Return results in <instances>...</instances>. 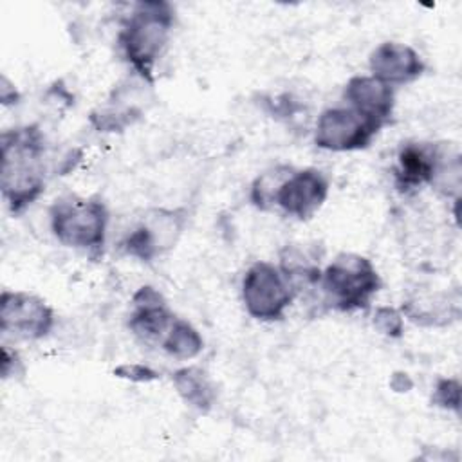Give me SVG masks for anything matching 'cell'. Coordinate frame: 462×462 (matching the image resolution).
<instances>
[{"mask_svg": "<svg viewBox=\"0 0 462 462\" xmlns=\"http://www.w3.org/2000/svg\"><path fill=\"white\" fill-rule=\"evenodd\" d=\"M49 217L52 235L60 244L90 256L103 253L108 227V209L103 200L63 197L54 200Z\"/></svg>", "mask_w": 462, "mask_h": 462, "instance_id": "obj_3", "label": "cell"}, {"mask_svg": "<svg viewBox=\"0 0 462 462\" xmlns=\"http://www.w3.org/2000/svg\"><path fill=\"white\" fill-rule=\"evenodd\" d=\"M116 374L119 377H125V379H130L135 383H146V381H152L157 377V374L144 365H123L116 370Z\"/></svg>", "mask_w": 462, "mask_h": 462, "instance_id": "obj_19", "label": "cell"}, {"mask_svg": "<svg viewBox=\"0 0 462 462\" xmlns=\"http://www.w3.org/2000/svg\"><path fill=\"white\" fill-rule=\"evenodd\" d=\"M2 146V197L13 213L23 211L45 189V137L36 125L5 130Z\"/></svg>", "mask_w": 462, "mask_h": 462, "instance_id": "obj_1", "label": "cell"}, {"mask_svg": "<svg viewBox=\"0 0 462 462\" xmlns=\"http://www.w3.org/2000/svg\"><path fill=\"white\" fill-rule=\"evenodd\" d=\"M0 97H2V103H4V105H9V103H16V99H18V92L14 90V87H11V85H9L7 78H2Z\"/></svg>", "mask_w": 462, "mask_h": 462, "instance_id": "obj_20", "label": "cell"}, {"mask_svg": "<svg viewBox=\"0 0 462 462\" xmlns=\"http://www.w3.org/2000/svg\"><path fill=\"white\" fill-rule=\"evenodd\" d=\"M343 97L354 110L386 125L395 108L393 87L374 76H354L345 85Z\"/></svg>", "mask_w": 462, "mask_h": 462, "instance_id": "obj_13", "label": "cell"}, {"mask_svg": "<svg viewBox=\"0 0 462 462\" xmlns=\"http://www.w3.org/2000/svg\"><path fill=\"white\" fill-rule=\"evenodd\" d=\"M177 316L168 309L162 294L153 287H141L134 294V312L128 327L137 339L148 345H162Z\"/></svg>", "mask_w": 462, "mask_h": 462, "instance_id": "obj_10", "label": "cell"}, {"mask_svg": "<svg viewBox=\"0 0 462 462\" xmlns=\"http://www.w3.org/2000/svg\"><path fill=\"white\" fill-rule=\"evenodd\" d=\"M384 125L354 110L352 106H334L321 112L314 130L318 148L328 152H356L370 146Z\"/></svg>", "mask_w": 462, "mask_h": 462, "instance_id": "obj_6", "label": "cell"}, {"mask_svg": "<svg viewBox=\"0 0 462 462\" xmlns=\"http://www.w3.org/2000/svg\"><path fill=\"white\" fill-rule=\"evenodd\" d=\"M173 27V9L168 2H139L119 32V45L132 69L144 79H153Z\"/></svg>", "mask_w": 462, "mask_h": 462, "instance_id": "obj_2", "label": "cell"}, {"mask_svg": "<svg viewBox=\"0 0 462 462\" xmlns=\"http://www.w3.org/2000/svg\"><path fill=\"white\" fill-rule=\"evenodd\" d=\"M186 217L180 209H153L121 242L125 254L152 262L155 256L171 249L182 233Z\"/></svg>", "mask_w": 462, "mask_h": 462, "instance_id": "obj_7", "label": "cell"}, {"mask_svg": "<svg viewBox=\"0 0 462 462\" xmlns=\"http://www.w3.org/2000/svg\"><path fill=\"white\" fill-rule=\"evenodd\" d=\"M291 171H292L291 166L282 164V166L271 168V170L263 171L262 175H258L251 186V202L258 209H263V211L271 209L274 206V199H276L280 186L291 175Z\"/></svg>", "mask_w": 462, "mask_h": 462, "instance_id": "obj_16", "label": "cell"}, {"mask_svg": "<svg viewBox=\"0 0 462 462\" xmlns=\"http://www.w3.org/2000/svg\"><path fill=\"white\" fill-rule=\"evenodd\" d=\"M319 285L330 307L352 312L368 309L381 289V276L366 256L341 253L321 271Z\"/></svg>", "mask_w": 462, "mask_h": 462, "instance_id": "obj_4", "label": "cell"}, {"mask_svg": "<svg viewBox=\"0 0 462 462\" xmlns=\"http://www.w3.org/2000/svg\"><path fill=\"white\" fill-rule=\"evenodd\" d=\"M330 182L327 175L316 168L292 170L280 186L274 204L282 211L298 220L312 218L327 200Z\"/></svg>", "mask_w": 462, "mask_h": 462, "instance_id": "obj_9", "label": "cell"}, {"mask_svg": "<svg viewBox=\"0 0 462 462\" xmlns=\"http://www.w3.org/2000/svg\"><path fill=\"white\" fill-rule=\"evenodd\" d=\"M204 341L199 330L186 319L177 318L171 330L164 337L161 348L177 359H193L200 354Z\"/></svg>", "mask_w": 462, "mask_h": 462, "instance_id": "obj_15", "label": "cell"}, {"mask_svg": "<svg viewBox=\"0 0 462 462\" xmlns=\"http://www.w3.org/2000/svg\"><path fill=\"white\" fill-rule=\"evenodd\" d=\"M177 393L184 402L197 408L199 411H208L215 402V386L208 374L197 366H186L173 374L171 377Z\"/></svg>", "mask_w": 462, "mask_h": 462, "instance_id": "obj_14", "label": "cell"}, {"mask_svg": "<svg viewBox=\"0 0 462 462\" xmlns=\"http://www.w3.org/2000/svg\"><path fill=\"white\" fill-rule=\"evenodd\" d=\"M444 150L446 144L406 143L397 155V168L393 173L395 188L408 193L422 184H431Z\"/></svg>", "mask_w": 462, "mask_h": 462, "instance_id": "obj_12", "label": "cell"}, {"mask_svg": "<svg viewBox=\"0 0 462 462\" xmlns=\"http://www.w3.org/2000/svg\"><path fill=\"white\" fill-rule=\"evenodd\" d=\"M296 292L280 267L269 262H254L242 280L245 310L262 321L282 319Z\"/></svg>", "mask_w": 462, "mask_h": 462, "instance_id": "obj_5", "label": "cell"}, {"mask_svg": "<svg viewBox=\"0 0 462 462\" xmlns=\"http://www.w3.org/2000/svg\"><path fill=\"white\" fill-rule=\"evenodd\" d=\"M433 402L440 408L460 410V383L457 379H440L433 392Z\"/></svg>", "mask_w": 462, "mask_h": 462, "instance_id": "obj_18", "label": "cell"}, {"mask_svg": "<svg viewBox=\"0 0 462 462\" xmlns=\"http://www.w3.org/2000/svg\"><path fill=\"white\" fill-rule=\"evenodd\" d=\"M368 65L372 76L390 87L411 83L426 70L422 56L413 47L399 42H384L377 45L370 54Z\"/></svg>", "mask_w": 462, "mask_h": 462, "instance_id": "obj_11", "label": "cell"}, {"mask_svg": "<svg viewBox=\"0 0 462 462\" xmlns=\"http://www.w3.org/2000/svg\"><path fill=\"white\" fill-rule=\"evenodd\" d=\"M374 327L390 337H401L404 330V321L399 310L392 307H379L374 316Z\"/></svg>", "mask_w": 462, "mask_h": 462, "instance_id": "obj_17", "label": "cell"}, {"mask_svg": "<svg viewBox=\"0 0 462 462\" xmlns=\"http://www.w3.org/2000/svg\"><path fill=\"white\" fill-rule=\"evenodd\" d=\"M54 325L52 309L38 296L22 291H4L0 296V328L20 339H40Z\"/></svg>", "mask_w": 462, "mask_h": 462, "instance_id": "obj_8", "label": "cell"}]
</instances>
